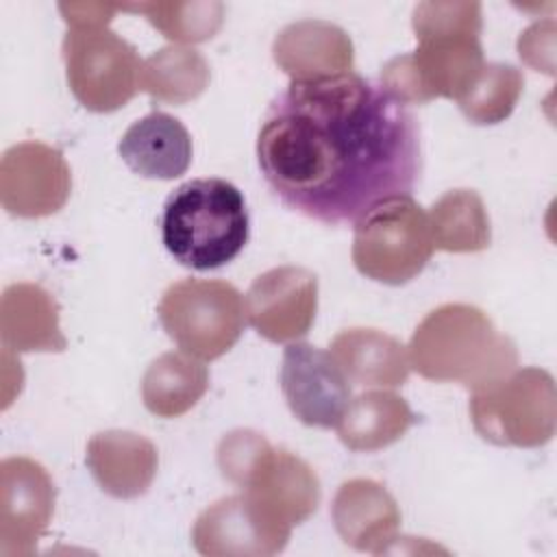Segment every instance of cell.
I'll return each mask as SVG.
<instances>
[{
	"label": "cell",
	"mask_w": 557,
	"mask_h": 557,
	"mask_svg": "<svg viewBox=\"0 0 557 557\" xmlns=\"http://www.w3.org/2000/svg\"><path fill=\"white\" fill-rule=\"evenodd\" d=\"M257 161L287 209L348 224L385 198L411 194L422 170L420 126L357 72L292 81L263 115Z\"/></svg>",
	"instance_id": "1"
},
{
	"label": "cell",
	"mask_w": 557,
	"mask_h": 557,
	"mask_svg": "<svg viewBox=\"0 0 557 557\" xmlns=\"http://www.w3.org/2000/svg\"><path fill=\"white\" fill-rule=\"evenodd\" d=\"M411 26L418 48L389 59L381 70V87L400 104L433 98L459 100L483 67L481 4L420 2Z\"/></svg>",
	"instance_id": "2"
},
{
	"label": "cell",
	"mask_w": 557,
	"mask_h": 557,
	"mask_svg": "<svg viewBox=\"0 0 557 557\" xmlns=\"http://www.w3.org/2000/svg\"><path fill=\"white\" fill-rule=\"evenodd\" d=\"M409 366L429 381L485 389L518 366L513 342L490 315L466 302H446L429 311L407 346Z\"/></svg>",
	"instance_id": "3"
},
{
	"label": "cell",
	"mask_w": 557,
	"mask_h": 557,
	"mask_svg": "<svg viewBox=\"0 0 557 557\" xmlns=\"http://www.w3.org/2000/svg\"><path fill=\"white\" fill-rule=\"evenodd\" d=\"M161 239L185 268L202 272L231 263L248 242L242 191L224 178L183 183L163 205Z\"/></svg>",
	"instance_id": "4"
},
{
	"label": "cell",
	"mask_w": 557,
	"mask_h": 557,
	"mask_svg": "<svg viewBox=\"0 0 557 557\" xmlns=\"http://www.w3.org/2000/svg\"><path fill=\"white\" fill-rule=\"evenodd\" d=\"M433 250L429 215L411 196L385 198L355 222L352 263L372 281L409 283L424 270Z\"/></svg>",
	"instance_id": "5"
},
{
	"label": "cell",
	"mask_w": 557,
	"mask_h": 557,
	"mask_svg": "<svg viewBox=\"0 0 557 557\" xmlns=\"http://www.w3.org/2000/svg\"><path fill=\"white\" fill-rule=\"evenodd\" d=\"M470 420L490 444L537 448L553 440L557 392L550 372L516 368L498 383L472 392Z\"/></svg>",
	"instance_id": "6"
},
{
	"label": "cell",
	"mask_w": 557,
	"mask_h": 557,
	"mask_svg": "<svg viewBox=\"0 0 557 557\" xmlns=\"http://www.w3.org/2000/svg\"><path fill=\"white\" fill-rule=\"evenodd\" d=\"M168 337L187 355L213 361L228 352L246 324L242 294L220 278H181L157 307Z\"/></svg>",
	"instance_id": "7"
},
{
	"label": "cell",
	"mask_w": 557,
	"mask_h": 557,
	"mask_svg": "<svg viewBox=\"0 0 557 557\" xmlns=\"http://www.w3.org/2000/svg\"><path fill=\"white\" fill-rule=\"evenodd\" d=\"M70 91L94 113L122 109L139 89L137 50L109 28H70L63 37Z\"/></svg>",
	"instance_id": "8"
},
{
	"label": "cell",
	"mask_w": 557,
	"mask_h": 557,
	"mask_svg": "<svg viewBox=\"0 0 557 557\" xmlns=\"http://www.w3.org/2000/svg\"><path fill=\"white\" fill-rule=\"evenodd\" d=\"M54 483L48 470L28 457L0 463V555L28 557L48 531L54 513Z\"/></svg>",
	"instance_id": "9"
},
{
	"label": "cell",
	"mask_w": 557,
	"mask_h": 557,
	"mask_svg": "<svg viewBox=\"0 0 557 557\" xmlns=\"http://www.w3.org/2000/svg\"><path fill=\"white\" fill-rule=\"evenodd\" d=\"M72 176L61 150L44 141H22L0 161V202L17 218H46L63 209Z\"/></svg>",
	"instance_id": "10"
},
{
	"label": "cell",
	"mask_w": 557,
	"mask_h": 557,
	"mask_svg": "<svg viewBox=\"0 0 557 557\" xmlns=\"http://www.w3.org/2000/svg\"><path fill=\"white\" fill-rule=\"evenodd\" d=\"M281 392L292 413L307 426L331 429L350 403V381L329 350L289 342L283 350Z\"/></svg>",
	"instance_id": "11"
},
{
	"label": "cell",
	"mask_w": 557,
	"mask_h": 557,
	"mask_svg": "<svg viewBox=\"0 0 557 557\" xmlns=\"http://www.w3.org/2000/svg\"><path fill=\"white\" fill-rule=\"evenodd\" d=\"M246 322L270 342L305 337L318 311V278L300 265H278L259 274L244 296Z\"/></svg>",
	"instance_id": "12"
},
{
	"label": "cell",
	"mask_w": 557,
	"mask_h": 557,
	"mask_svg": "<svg viewBox=\"0 0 557 557\" xmlns=\"http://www.w3.org/2000/svg\"><path fill=\"white\" fill-rule=\"evenodd\" d=\"M292 529L268 518L244 492L209 505L194 522L191 542L209 557H265L287 546Z\"/></svg>",
	"instance_id": "13"
},
{
	"label": "cell",
	"mask_w": 557,
	"mask_h": 557,
	"mask_svg": "<svg viewBox=\"0 0 557 557\" xmlns=\"http://www.w3.org/2000/svg\"><path fill=\"white\" fill-rule=\"evenodd\" d=\"M242 492L268 518L287 529L311 518L322 494L315 470L287 448L274 446L259 459Z\"/></svg>",
	"instance_id": "14"
},
{
	"label": "cell",
	"mask_w": 557,
	"mask_h": 557,
	"mask_svg": "<svg viewBox=\"0 0 557 557\" xmlns=\"http://www.w3.org/2000/svg\"><path fill=\"white\" fill-rule=\"evenodd\" d=\"M331 518L337 535L359 553H389L398 537L400 509L374 479H348L333 498Z\"/></svg>",
	"instance_id": "15"
},
{
	"label": "cell",
	"mask_w": 557,
	"mask_h": 557,
	"mask_svg": "<svg viewBox=\"0 0 557 557\" xmlns=\"http://www.w3.org/2000/svg\"><path fill=\"white\" fill-rule=\"evenodd\" d=\"M272 57L292 81H320L352 72L355 48L344 28L324 20H300L278 30Z\"/></svg>",
	"instance_id": "16"
},
{
	"label": "cell",
	"mask_w": 557,
	"mask_h": 557,
	"mask_svg": "<svg viewBox=\"0 0 557 557\" xmlns=\"http://www.w3.org/2000/svg\"><path fill=\"white\" fill-rule=\"evenodd\" d=\"M87 468L102 492L113 498H137L148 492L159 468L157 446L133 431L109 429L91 435Z\"/></svg>",
	"instance_id": "17"
},
{
	"label": "cell",
	"mask_w": 557,
	"mask_h": 557,
	"mask_svg": "<svg viewBox=\"0 0 557 557\" xmlns=\"http://www.w3.org/2000/svg\"><path fill=\"white\" fill-rule=\"evenodd\" d=\"M124 163L144 178L172 181L191 163V135L170 113L152 111L133 122L117 144Z\"/></svg>",
	"instance_id": "18"
},
{
	"label": "cell",
	"mask_w": 557,
	"mask_h": 557,
	"mask_svg": "<svg viewBox=\"0 0 557 557\" xmlns=\"http://www.w3.org/2000/svg\"><path fill=\"white\" fill-rule=\"evenodd\" d=\"M0 335L4 348L15 352H61L67 346L59 305L37 283H13L2 292Z\"/></svg>",
	"instance_id": "19"
},
{
	"label": "cell",
	"mask_w": 557,
	"mask_h": 557,
	"mask_svg": "<svg viewBox=\"0 0 557 557\" xmlns=\"http://www.w3.org/2000/svg\"><path fill=\"white\" fill-rule=\"evenodd\" d=\"M350 385L392 389L409 376V355L400 339L379 329H344L329 346Z\"/></svg>",
	"instance_id": "20"
},
{
	"label": "cell",
	"mask_w": 557,
	"mask_h": 557,
	"mask_svg": "<svg viewBox=\"0 0 557 557\" xmlns=\"http://www.w3.org/2000/svg\"><path fill=\"white\" fill-rule=\"evenodd\" d=\"M413 420L416 416L403 396L389 389H370L350 398L335 429L346 448L374 453L398 442Z\"/></svg>",
	"instance_id": "21"
},
{
	"label": "cell",
	"mask_w": 557,
	"mask_h": 557,
	"mask_svg": "<svg viewBox=\"0 0 557 557\" xmlns=\"http://www.w3.org/2000/svg\"><path fill=\"white\" fill-rule=\"evenodd\" d=\"M207 387V366L183 350H170L159 355L144 372L141 400L159 418H178L198 405Z\"/></svg>",
	"instance_id": "22"
},
{
	"label": "cell",
	"mask_w": 557,
	"mask_h": 557,
	"mask_svg": "<svg viewBox=\"0 0 557 557\" xmlns=\"http://www.w3.org/2000/svg\"><path fill=\"white\" fill-rule=\"evenodd\" d=\"M207 59L187 46H165L150 54L139 70V89L170 104L196 100L209 85Z\"/></svg>",
	"instance_id": "23"
},
{
	"label": "cell",
	"mask_w": 557,
	"mask_h": 557,
	"mask_svg": "<svg viewBox=\"0 0 557 557\" xmlns=\"http://www.w3.org/2000/svg\"><path fill=\"white\" fill-rule=\"evenodd\" d=\"M433 246L446 252H479L490 246L492 228L483 198L474 189H450L429 213Z\"/></svg>",
	"instance_id": "24"
},
{
	"label": "cell",
	"mask_w": 557,
	"mask_h": 557,
	"mask_svg": "<svg viewBox=\"0 0 557 557\" xmlns=\"http://www.w3.org/2000/svg\"><path fill=\"white\" fill-rule=\"evenodd\" d=\"M524 87V76L509 63H483L470 89L457 100L461 113L472 124H498L507 120Z\"/></svg>",
	"instance_id": "25"
},
{
	"label": "cell",
	"mask_w": 557,
	"mask_h": 557,
	"mask_svg": "<svg viewBox=\"0 0 557 557\" xmlns=\"http://www.w3.org/2000/svg\"><path fill=\"white\" fill-rule=\"evenodd\" d=\"M122 11L144 13L146 20L176 44H200L211 39L224 22V4L213 0L194 2H139L122 4Z\"/></svg>",
	"instance_id": "26"
},
{
	"label": "cell",
	"mask_w": 557,
	"mask_h": 557,
	"mask_svg": "<svg viewBox=\"0 0 557 557\" xmlns=\"http://www.w3.org/2000/svg\"><path fill=\"white\" fill-rule=\"evenodd\" d=\"M272 444L252 429H235L218 444V468L235 487H244L259 459Z\"/></svg>",
	"instance_id": "27"
},
{
	"label": "cell",
	"mask_w": 557,
	"mask_h": 557,
	"mask_svg": "<svg viewBox=\"0 0 557 557\" xmlns=\"http://www.w3.org/2000/svg\"><path fill=\"white\" fill-rule=\"evenodd\" d=\"M553 50H555V20L531 24L518 37V54L533 70L553 74Z\"/></svg>",
	"instance_id": "28"
},
{
	"label": "cell",
	"mask_w": 557,
	"mask_h": 557,
	"mask_svg": "<svg viewBox=\"0 0 557 557\" xmlns=\"http://www.w3.org/2000/svg\"><path fill=\"white\" fill-rule=\"evenodd\" d=\"M59 11L72 28H107L122 4L107 2H61Z\"/></svg>",
	"instance_id": "29"
}]
</instances>
